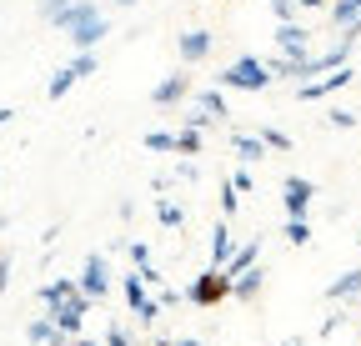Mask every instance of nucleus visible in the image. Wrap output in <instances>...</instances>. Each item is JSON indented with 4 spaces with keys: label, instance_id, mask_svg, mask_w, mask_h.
<instances>
[{
    "label": "nucleus",
    "instance_id": "obj_1",
    "mask_svg": "<svg viewBox=\"0 0 361 346\" xmlns=\"http://www.w3.org/2000/svg\"><path fill=\"white\" fill-rule=\"evenodd\" d=\"M271 80H276V75H271L266 61H256V56H236L226 70H216V85H221V91H246V96H261Z\"/></svg>",
    "mask_w": 361,
    "mask_h": 346
},
{
    "label": "nucleus",
    "instance_id": "obj_2",
    "mask_svg": "<svg viewBox=\"0 0 361 346\" xmlns=\"http://www.w3.org/2000/svg\"><path fill=\"white\" fill-rule=\"evenodd\" d=\"M231 296V276H226L221 266H211V271H201L186 291H180V301H191V307H201V311H211V307H221V301Z\"/></svg>",
    "mask_w": 361,
    "mask_h": 346
},
{
    "label": "nucleus",
    "instance_id": "obj_3",
    "mask_svg": "<svg viewBox=\"0 0 361 346\" xmlns=\"http://www.w3.org/2000/svg\"><path fill=\"white\" fill-rule=\"evenodd\" d=\"M121 296H126V307H130V316H135V326H141V331H151L156 321H161V301L146 291V281L141 276H121Z\"/></svg>",
    "mask_w": 361,
    "mask_h": 346
},
{
    "label": "nucleus",
    "instance_id": "obj_4",
    "mask_svg": "<svg viewBox=\"0 0 361 346\" xmlns=\"http://www.w3.org/2000/svg\"><path fill=\"white\" fill-rule=\"evenodd\" d=\"M75 286H80V296H90V301H96V307L111 296V261H106L101 251H90V256H85V266H80Z\"/></svg>",
    "mask_w": 361,
    "mask_h": 346
},
{
    "label": "nucleus",
    "instance_id": "obj_5",
    "mask_svg": "<svg viewBox=\"0 0 361 346\" xmlns=\"http://www.w3.org/2000/svg\"><path fill=\"white\" fill-rule=\"evenodd\" d=\"M96 307V301L90 296H66V301H51V307H45V316H51V326L56 331H66V336H80V321H85V311Z\"/></svg>",
    "mask_w": 361,
    "mask_h": 346
},
{
    "label": "nucleus",
    "instance_id": "obj_6",
    "mask_svg": "<svg viewBox=\"0 0 361 346\" xmlns=\"http://www.w3.org/2000/svg\"><path fill=\"white\" fill-rule=\"evenodd\" d=\"M351 80H356V70H351V66H336L331 75L322 70V75H311V80H301V85H296V101H326V96L346 91Z\"/></svg>",
    "mask_w": 361,
    "mask_h": 346
},
{
    "label": "nucleus",
    "instance_id": "obj_7",
    "mask_svg": "<svg viewBox=\"0 0 361 346\" xmlns=\"http://www.w3.org/2000/svg\"><path fill=\"white\" fill-rule=\"evenodd\" d=\"M216 40H221V35H216V30H206V25H196V30H180V35H176V56L186 61V66H201V61L216 51Z\"/></svg>",
    "mask_w": 361,
    "mask_h": 346
},
{
    "label": "nucleus",
    "instance_id": "obj_8",
    "mask_svg": "<svg viewBox=\"0 0 361 346\" xmlns=\"http://www.w3.org/2000/svg\"><path fill=\"white\" fill-rule=\"evenodd\" d=\"M191 75H166V80H156L151 85V106H161V111H171V106H180V101H191Z\"/></svg>",
    "mask_w": 361,
    "mask_h": 346
},
{
    "label": "nucleus",
    "instance_id": "obj_9",
    "mask_svg": "<svg viewBox=\"0 0 361 346\" xmlns=\"http://www.w3.org/2000/svg\"><path fill=\"white\" fill-rule=\"evenodd\" d=\"M106 35H111V20H106V11H101V16H90V20H80V25H71V30H66V40H71V46H75V51H96V46H101V40H106Z\"/></svg>",
    "mask_w": 361,
    "mask_h": 346
},
{
    "label": "nucleus",
    "instance_id": "obj_10",
    "mask_svg": "<svg viewBox=\"0 0 361 346\" xmlns=\"http://www.w3.org/2000/svg\"><path fill=\"white\" fill-rule=\"evenodd\" d=\"M281 201H286V216H306L311 201H316V181H306V176H286V181H281Z\"/></svg>",
    "mask_w": 361,
    "mask_h": 346
},
{
    "label": "nucleus",
    "instance_id": "obj_11",
    "mask_svg": "<svg viewBox=\"0 0 361 346\" xmlns=\"http://www.w3.org/2000/svg\"><path fill=\"white\" fill-rule=\"evenodd\" d=\"M306 46H311V30L306 25H296V20L276 25V56H311Z\"/></svg>",
    "mask_w": 361,
    "mask_h": 346
},
{
    "label": "nucleus",
    "instance_id": "obj_12",
    "mask_svg": "<svg viewBox=\"0 0 361 346\" xmlns=\"http://www.w3.org/2000/svg\"><path fill=\"white\" fill-rule=\"evenodd\" d=\"M261 246H266V236H246L231 256H226V266H221V271H226V276H241L246 266H256V261H261Z\"/></svg>",
    "mask_w": 361,
    "mask_h": 346
},
{
    "label": "nucleus",
    "instance_id": "obj_13",
    "mask_svg": "<svg viewBox=\"0 0 361 346\" xmlns=\"http://www.w3.org/2000/svg\"><path fill=\"white\" fill-rule=\"evenodd\" d=\"M356 296H361V266L341 271V276L326 286V301H331V307H346V301H356Z\"/></svg>",
    "mask_w": 361,
    "mask_h": 346
},
{
    "label": "nucleus",
    "instance_id": "obj_14",
    "mask_svg": "<svg viewBox=\"0 0 361 346\" xmlns=\"http://www.w3.org/2000/svg\"><path fill=\"white\" fill-rule=\"evenodd\" d=\"M261 291H266V271H261V261L246 266L241 276H231V296H236V301H256Z\"/></svg>",
    "mask_w": 361,
    "mask_h": 346
},
{
    "label": "nucleus",
    "instance_id": "obj_15",
    "mask_svg": "<svg viewBox=\"0 0 361 346\" xmlns=\"http://www.w3.org/2000/svg\"><path fill=\"white\" fill-rule=\"evenodd\" d=\"M191 101H196V111H206L216 125L231 121V106H226V91H221V85H211V91H191Z\"/></svg>",
    "mask_w": 361,
    "mask_h": 346
},
{
    "label": "nucleus",
    "instance_id": "obj_16",
    "mask_svg": "<svg viewBox=\"0 0 361 346\" xmlns=\"http://www.w3.org/2000/svg\"><path fill=\"white\" fill-rule=\"evenodd\" d=\"M231 251H236V231H231V221L221 216V221L211 226V266H226V256H231Z\"/></svg>",
    "mask_w": 361,
    "mask_h": 346
},
{
    "label": "nucleus",
    "instance_id": "obj_17",
    "mask_svg": "<svg viewBox=\"0 0 361 346\" xmlns=\"http://www.w3.org/2000/svg\"><path fill=\"white\" fill-rule=\"evenodd\" d=\"M25 341H30V346H66L71 336H66V331H56V326H51V316H35V321L25 326Z\"/></svg>",
    "mask_w": 361,
    "mask_h": 346
},
{
    "label": "nucleus",
    "instance_id": "obj_18",
    "mask_svg": "<svg viewBox=\"0 0 361 346\" xmlns=\"http://www.w3.org/2000/svg\"><path fill=\"white\" fill-rule=\"evenodd\" d=\"M231 146H236V156H241L246 166L266 161V146H261V136H251V131H231Z\"/></svg>",
    "mask_w": 361,
    "mask_h": 346
},
{
    "label": "nucleus",
    "instance_id": "obj_19",
    "mask_svg": "<svg viewBox=\"0 0 361 346\" xmlns=\"http://www.w3.org/2000/svg\"><path fill=\"white\" fill-rule=\"evenodd\" d=\"M281 236H286L291 246H311V241H316V231H311V221H306V216H286Z\"/></svg>",
    "mask_w": 361,
    "mask_h": 346
},
{
    "label": "nucleus",
    "instance_id": "obj_20",
    "mask_svg": "<svg viewBox=\"0 0 361 346\" xmlns=\"http://www.w3.org/2000/svg\"><path fill=\"white\" fill-rule=\"evenodd\" d=\"M75 80H80V75H75V66H61V70L51 75V85H45V96H51V101H66Z\"/></svg>",
    "mask_w": 361,
    "mask_h": 346
},
{
    "label": "nucleus",
    "instance_id": "obj_21",
    "mask_svg": "<svg viewBox=\"0 0 361 346\" xmlns=\"http://www.w3.org/2000/svg\"><path fill=\"white\" fill-rule=\"evenodd\" d=\"M75 291H80V286H75L71 276H56V281H45V286H40L35 296L45 301V307H51V301H66V296H75Z\"/></svg>",
    "mask_w": 361,
    "mask_h": 346
},
{
    "label": "nucleus",
    "instance_id": "obj_22",
    "mask_svg": "<svg viewBox=\"0 0 361 346\" xmlns=\"http://www.w3.org/2000/svg\"><path fill=\"white\" fill-rule=\"evenodd\" d=\"M156 221H161L166 231H180V226H186V211H180L176 201H166V196H161V201H156Z\"/></svg>",
    "mask_w": 361,
    "mask_h": 346
},
{
    "label": "nucleus",
    "instance_id": "obj_23",
    "mask_svg": "<svg viewBox=\"0 0 361 346\" xmlns=\"http://www.w3.org/2000/svg\"><path fill=\"white\" fill-rule=\"evenodd\" d=\"M256 136H261V146H266V151H291V136H286V131H276V125H256Z\"/></svg>",
    "mask_w": 361,
    "mask_h": 346
},
{
    "label": "nucleus",
    "instance_id": "obj_24",
    "mask_svg": "<svg viewBox=\"0 0 361 346\" xmlns=\"http://www.w3.org/2000/svg\"><path fill=\"white\" fill-rule=\"evenodd\" d=\"M326 125H336V131H351V125H361V111H346V106H331V111H326Z\"/></svg>",
    "mask_w": 361,
    "mask_h": 346
},
{
    "label": "nucleus",
    "instance_id": "obj_25",
    "mask_svg": "<svg viewBox=\"0 0 361 346\" xmlns=\"http://www.w3.org/2000/svg\"><path fill=\"white\" fill-rule=\"evenodd\" d=\"M176 151H180V156H201V131L180 125V131H176Z\"/></svg>",
    "mask_w": 361,
    "mask_h": 346
},
{
    "label": "nucleus",
    "instance_id": "obj_26",
    "mask_svg": "<svg viewBox=\"0 0 361 346\" xmlns=\"http://www.w3.org/2000/svg\"><path fill=\"white\" fill-rule=\"evenodd\" d=\"M351 16H361V0H331V25H346Z\"/></svg>",
    "mask_w": 361,
    "mask_h": 346
},
{
    "label": "nucleus",
    "instance_id": "obj_27",
    "mask_svg": "<svg viewBox=\"0 0 361 346\" xmlns=\"http://www.w3.org/2000/svg\"><path fill=\"white\" fill-rule=\"evenodd\" d=\"M236 211H241V191H236L231 181H226V186H221V216H226V221H231Z\"/></svg>",
    "mask_w": 361,
    "mask_h": 346
},
{
    "label": "nucleus",
    "instance_id": "obj_28",
    "mask_svg": "<svg viewBox=\"0 0 361 346\" xmlns=\"http://www.w3.org/2000/svg\"><path fill=\"white\" fill-rule=\"evenodd\" d=\"M146 151H176V131H151L146 136Z\"/></svg>",
    "mask_w": 361,
    "mask_h": 346
},
{
    "label": "nucleus",
    "instance_id": "obj_29",
    "mask_svg": "<svg viewBox=\"0 0 361 346\" xmlns=\"http://www.w3.org/2000/svg\"><path fill=\"white\" fill-rule=\"evenodd\" d=\"M126 251H130V266H146L151 261V246L146 241H126Z\"/></svg>",
    "mask_w": 361,
    "mask_h": 346
},
{
    "label": "nucleus",
    "instance_id": "obj_30",
    "mask_svg": "<svg viewBox=\"0 0 361 346\" xmlns=\"http://www.w3.org/2000/svg\"><path fill=\"white\" fill-rule=\"evenodd\" d=\"M341 326H346V316H341V311H331V316H326L322 326H316V336H322V341H326V336H336Z\"/></svg>",
    "mask_w": 361,
    "mask_h": 346
},
{
    "label": "nucleus",
    "instance_id": "obj_31",
    "mask_svg": "<svg viewBox=\"0 0 361 346\" xmlns=\"http://www.w3.org/2000/svg\"><path fill=\"white\" fill-rule=\"evenodd\" d=\"M180 125H191V131H211L216 121H211L206 111H191V116H180Z\"/></svg>",
    "mask_w": 361,
    "mask_h": 346
},
{
    "label": "nucleus",
    "instance_id": "obj_32",
    "mask_svg": "<svg viewBox=\"0 0 361 346\" xmlns=\"http://www.w3.org/2000/svg\"><path fill=\"white\" fill-rule=\"evenodd\" d=\"M231 186H236L241 196H256V176H251V171H236V176H231Z\"/></svg>",
    "mask_w": 361,
    "mask_h": 346
},
{
    "label": "nucleus",
    "instance_id": "obj_33",
    "mask_svg": "<svg viewBox=\"0 0 361 346\" xmlns=\"http://www.w3.org/2000/svg\"><path fill=\"white\" fill-rule=\"evenodd\" d=\"M271 11H276V20H296V0H271Z\"/></svg>",
    "mask_w": 361,
    "mask_h": 346
},
{
    "label": "nucleus",
    "instance_id": "obj_34",
    "mask_svg": "<svg viewBox=\"0 0 361 346\" xmlns=\"http://www.w3.org/2000/svg\"><path fill=\"white\" fill-rule=\"evenodd\" d=\"M106 346H130V331H126V326H121V321H116V326H111V331H106Z\"/></svg>",
    "mask_w": 361,
    "mask_h": 346
},
{
    "label": "nucleus",
    "instance_id": "obj_35",
    "mask_svg": "<svg viewBox=\"0 0 361 346\" xmlns=\"http://www.w3.org/2000/svg\"><path fill=\"white\" fill-rule=\"evenodd\" d=\"M0 291H11V251H0Z\"/></svg>",
    "mask_w": 361,
    "mask_h": 346
},
{
    "label": "nucleus",
    "instance_id": "obj_36",
    "mask_svg": "<svg viewBox=\"0 0 361 346\" xmlns=\"http://www.w3.org/2000/svg\"><path fill=\"white\" fill-rule=\"evenodd\" d=\"M196 176H201L196 161H180V166H176V181H196Z\"/></svg>",
    "mask_w": 361,
    "mask_h": 346
},
{
    "label": "nucleus",
    "instance_id": "obj_37",
    "mask_svg": "<svg viewBox=\"0 0 361 346\" xmlns=\"http://www.w3.org/2000/svg\"><path fill=\"white\" fill-rule=\"evenodd\" d=\"M322 6H331V0H296V11H322Z\"/></svg>",
    "mask_w": 361,
    "mask_h": 346
},
{
    "label": "nucleus",
    "instance_id": "obj_38",
    "mask_svg": "<svg viewBox=\"0 0 361 346\" xmlns=\"http://www.w3.org/2000/svg\"><path fill=\"white\" fill-rule=\"evenodd\" d=\"M66 346H106V341H85V336H71Z\"/></svg>",
    "mask_w": 361,
    "mask_h": 346
},
{
    "label": "nucleus",
    "instance_id": "obj_39",
    "mask_svg": "<svg viewBox=\"0 0 361 346\" xmlns=\"http://www.w3.org/2000/svg\"><path fill=\"white\" fill-rule=\"evenodd\" d=\"M11 121H16V111H11V106H0V125H11Z\"/></svg>",
    "mask_w": 361,
    "mask_h": 346
},
{
    "label": "nucleus",
    "instance_id": "obj_40",
    "mask_svg": "<svg viewBox=\"0 0 361 346\" xmlns=\"http://www.w3.org/2000/svg\"><path fill=\"white\" fill-rule=\"evenodd\" d=\"M171 346H201V341H196V336H176Z\"/></svg>",
    "mask_w": 361,
    "mask_h": 346
},
{
    "label": "nucleus",
    "instance_id": "obj_41",
    "mask_svg": "<svg viewBox=\"0 0 361 346\" xmlns=\"http://www.w3.org/2000/svg\"><path fill=\"white\" fill-rule=\"evenodd\" d=\"M146 346H171V341H166V336H151V341H146Z\"/></svg>",
    "mask_w": 361,
    "mask_h": 346
},
{
    "label": "nucleus",
    "instance_id": "obj_42",
    "mask_svg": "<svg viewBox=\"0 0 361 346\" xmlns=\"http://www.w3.org/2000/svg\"><path fill=\"white\" fill-rule=\"evenodd\" d=\"M281 346H306V336H291V341H281Z\"/></svg>",
    "mask_w": 361,
    "mask_h": 346
},
{
    "label": "nucleus",
    "instance_id": "obj_43",
    "mask_svg": "<svg viewBox=\"0 0 361 346\" xmlns=\"http://www.w3.org/2000/svg\"><path fill=\"white\" fill-rule=\"evenodd\" d=\"M116 6H121V11H130V6H141V0H116Z\"/></svg>",
    "mask_w": 361,
    "mask_h": 346
},
{
    "label": "nucleus",
    "instance_id": "obj_44",
    "mask_svg": "<svg viewBox=\"0 0 361 346\" xmlns=\"http://www.w3.org/2000/svg\"><path fill=\"white\" fill-rule=\"evenodd\" d=\"M356 246H361V236H356Z\"/></svg>",
    "mask_w": 361,
    "mask_h": 346
}]
</instances>
